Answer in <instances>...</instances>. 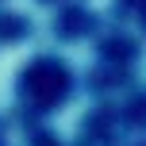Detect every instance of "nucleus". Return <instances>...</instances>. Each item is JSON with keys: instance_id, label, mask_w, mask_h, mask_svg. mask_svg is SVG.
Returning a JSON list of instances; mask_svg holds the SVG:
<instances>
[{"instance_id": "1", "label": "nucleus", "mask_w": 146, "mask_h": 146, "mask_svg": "<svg viewBox=\"0 0 146 146\" xmlns=\"http://www.w3.org/2000/svg\"><path fill=\"white\" fill-rule=\"evenodd\" d=\"M23 88H27V96H31L35 104H54L62 92H66V73L54 66V62H46V66H35Z\"/></svg>"}]
</instances>
